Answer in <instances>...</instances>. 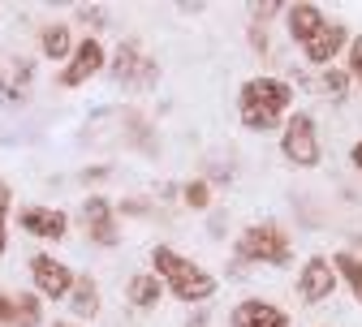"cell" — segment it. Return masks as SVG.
I'll use <instances>...</instances> for the list:
<instances>
[{
  "instance_id": "6da1fadb",
  "label": "cell",
  "mask_w": 362,
  "mask_h": 327,
  "mask_svg": "<svg viewBox=\"0 0 362 327\" xmlns=\"http://www.w3.org/2000/svg\"><path fill=\"white\" fill-rule=\"evenodd\" d=\"M293 112V82L285 78H272V73H259V78H246L242 90H238V117L250 133H272V129H285Z\"/></svg>"
},
{
  "instance_id": "7a4b0ae2",
  "label": "cell",
  "mask_w": 362,
  "mask_h": 327,
  "mask_svg": "<svg viewBox=\"0 0 362 327\" xmlns=\"http://www.w3.org/2000/svg\"><path fill=\"white\" fill-rule=\"evenodd\" d=\"M151 271L164 280V289L177 302H186V306H203L207 297H216V275L207 267H199L194 258L177 254L173 246H156L151 250Z\"/></svg>"
},
{
  "instance_id": "3957f363",
  "label": "cell",
  "mask_w": 362,
  "mask_h": 327,
  "mask_svg": "<svg viewBox=\"0 0 362 327\" xmlns=\"http://www.w3.org/2000/svg\"><path fill=\"white\" fill-rule=\"evenodd\" d=\"M238 263L255 267H289L293 263V237L276 220H259L238 232Z\"/></svg>"
},
{
  "instance_id": "277c9868",
  "label": "cell",
  "mask_w": 362,
  "mask_h": 327,
  "mask_svg": "<svg viewBox=\"0 0 362 327\" xmlns=\"http://www.w3.org/2000/svg\"><path fill=\"white\" fill-rule=\"evenodd\" d=\"M281 155L293 168H320L324 143H320V125H315L310 112H289V121L281 129Z\"/></svg>"
},
{
  "instance_id": "5b68a950",
  "label": "cell",
  "mask_w": 362,
  "mask_h": 327,
  "mask_svg": "<svg viewBox=\"0 0 362 327\" xmlns=\"http://www.w3.org/2000/svg\"><path fill=\"white\" fill-rule=\"evenodd\" d=\"M108 73H112V82H121V86H156V82H160V65L139 48V39H125V43H121L117 57L108 61Z\"/></svg>"
},
{
  "instance_id": "8992f818",
  "label": "cell",
  "mask_w": 362,
  "mask_h": 327,
  "mask_svg": "<svg viewBox=\"0 0 362 327\" xmlns=\"http://www.w3.org/2000/svg\"><path fill=\"white\" fill-rule=\"evenodd\" d=\"M337 285H341V275H337L332 258H324V254H310V258L302 263V271H298V297H302L306 306L332 302Z\"/></svg>"
},
{
  "instance_id": "52a82bcc",
  "label": "cell",
  "mask_w": 362,
  "mask_h": 327,
  "mask_svg": "<svg viewBox=\"0 0 362 327\" xmlns=\"http://www.w3.org/2000/svg\"><path fill=\"white\" fill-rule=\"evenodd\" d=\"M30 280H35V293H39L43 302H69L74 271H69V263H61L57 254H35V258H30Z\"/></svg>"
},
{
  "instance_id": "ba28073f",
  "label": "cell",
  "mask_w": 362,
  "mask_h": 327,
  "mask_svg": "<svg viewBox=\"0 0 362 327\" xmlns=\"http://www.w3.org/2000/svg\"><path fill=\"white\" fill-rule=\"evenodd\" d=\"M82 224H86V237L95 246H104V250L121 246V220H117L112 198H104V194L82 198Z\"/></svg>"
},
{
  "instance_id": "9c48e42d",
  "label": "cell",
  "mask_w": 362,
  "mask_h": 327,
  "mask_svg": "<svg viewBox=\"0 0 362 327\" xmlns=\"http://www.w3.org/2000/svg\"><path fill=\"white\" fill-rule=\"evenodd\" d=\"M100 69H108V52H104V43L95 35H86L74 48V57L65 61V69H61V86H82V82L95 78Z\"/></svg>"
},
{
  "instance_id": "30bf717a",
  "label": "cell",
  "mask_w": 362,
  "mask_h": 327,
  "mask_svg": "<svg viewBox=\"0 0 362 327\" xmlns=\"http://www.w3.org/2000/svg\"><path fill=\"white\" fill-rule=\"evenodd\" d=\"M349 26L345 22H337V18H328V26L315 35L306 48H302V57H306V65H315V69H332V61L349 48Z\"/></svg>"
},
{
  "instance_id": "8fae6325",
  "label": "cell",
  "mask_w": 362,
  "mask_h": 327,
  "mask_svg": "<svg viewBox=\"0 0 362 327\" xmlns=\"http://www.w3.org/2000/svg\"><path fill=\"white\" fill-rule=\"evenodd\" d=\"M18 224L26 237H39V242H61L69 237V215L61 207H22L18 211Z\"/></svg>"
},
{
  "instance_id": "7c38bea8",
  "label": "cell",
  "mask_w": 362,
  "mask_h": 327,
  "mask_svg": "<svg viewBox=\"0 0 362 327\" xmlns=\"http://www.w3.org/2000/svg\"><path fill=\"white\" fill-rule=\"evenodd\" d=\"M328 26V13L320 5H310V0H298V5H285V35L298 43V48H306V43L315 39Z\"/></svg>"
},
{
  "instance_id": "4fadbf2b",
  "label": "cell",
  "mask_w": 362,
  "mask_h": 327,
  "mask_svg": "<svg viewBox=\"0 0 362 327\" xmlns=\"http://www.w3.org/2000/svg\"><path fill=\"white\" fill-rule=\"evenodd\" d=\"M233 327H293V319L263 297H246L233 306Z\"/></svg>"
},
{
  "instance_id": "5bb4252c",
  "label": "cell",
  "mask_w": 362,
  "mask_h": 327,
  "mask_svg": "<svg viewBox=\"0 0 362 327\" xmlns=\"http://www.w3.org/2000/svg\"><path fill=\"white\" fill-rule=\"evenodd\" d=\"M164 297V280L156 271H139V275H129V285H125V302L134 310H156Z\"/></svg>"
},
{
  "instance_id": "9a60e30c",
  "label": "cell",
  "mask_w": 362,
  "mask_h": 327,
  "mask_svg": "<svg viewBox=\"0 0 362 327\" xmlns=\"http://www.w3.org/2000/svg\"><path fill=\"white\" fill-rule=\"evenodd\" d=\"M69 314L74 319H95L100 314V280L95 275H74V289H69Z\"/></svg>"
},
{
  "instance_id": "2e32d148",
  "label": "cell",
  "mask_w": 362,
  "mask_h": 327,
  "mask_svg": "<svg viewBox=\"0 0 362 327\" xmlns=\"http://www.w3.org/2000/svg\"><path fill=\"white\" fill-rule=\"evenodd\" d=\"M74 48H78V43L69 39V26L65 22H48V26L39 30V52L48 57V61H69Z\"/></svg>"
},
{
  "instance_id": "e0dca14e",
  "label": "cell",
  "mask_w": 362,
  "mask_h": 327,
  "mask_svg": "<svg viewBox=\"0 0 362 327\" xmlns=\"http://www.w3.org/2000/svg\"><path fill=\"white\" fill-rule=\"evenodd\" d=\"M39 323H43V297H39V293H18V297H9L5 327H39Z\"/></svg>"
},
{
  "instance_id": "ac0fdd59",
  "label": "cell",
  "mask_w": 362,
  "mask_h": 327,
  "mask_svg": "<svg viewBox=\"0 0 362 327\" xmlns=\"http://www.w3.org/2000/svg\"><path fill=\"white\" fill-rule=\"evenodd\" d=\"M332 267H337V275H341V285L354 293V302L362 306V254L337 250V254H332Z\"/></svg>"
},
{
  "instance_id": "d6986e66",
  "label": "cell",
  "mask_w": 362,
  "mask_h": 327,
  "mask_svg": "<svg viewBox=\"0 0 362 327\" xmlns=\"http://www.w3.org/2000/svg\"><path fill=\"white\" fill-rule=\"evenodd\" d=\"M349 86H354V78L345 73V65H332V69L320 73V90H324L332 104H345L349 100Z\"/></svg>"
},
{
  "instance_id": "ffe728a7",
  "label": "cell",
  "mask_w": 362,
  "mask_h": 327,
  "mask_svg": "<svg viewBox=\"0 0 362 327\" xmlns=\"http://www.w3.org/2000/svg\"><path fill=\"white\" fill-rule=\"evenodd\" d=\"M181 203H186L190 211H207L211 207V185L207 181H186L181 185Z\"/></svg>"
},
{
  "instance_id": "44dd1931",
  "label": "cell",
  "mask_w": 362,
  "mask_h": 327,
  "mask_svg": "<svg viewBox=\"0 0 362 327\" xmlns=\"http://www.w3.org/2000/svg\"><path fill=\"white\" fill-rule=\"evenodd\" d=\"M9 211H13V190H9V181L0 177V254L9 250Z\"/></svg>"
},
{
  "instance_id": "7402d4cb",
  "label": "cell",
  "mask_w": 362,
  "mask_h": 327,
  "mask_svg": "<svg viewBox=\"0 0 362 327\" xmlns=\"http://www.w3.org/2000/svg\"><path fill=\"white\" fill-rule=\"evenodd\" d=\"M345 73L362 86V35L349 39V48H345Z\"/></svg>"
},
{
  "instance_id": "603a6c76",
  "label": "cell",
  "mask_w": 362,
  "mask_h": 327,
  "mask_svg": "<svg viewBox=\"0 0 362 327\" xmlns=\"http://www.w3.org/2000/svg\"><path fill=\"white\" fill-rule=\"evenodd\" d=\"M78 18H82V22H90V30H108V26H112V13H108L104 5H82V9H78Z\"/></svg>"
},
{
  "instance_id": "cb8c5ba5",
  "label": "cell",
  "mask_w": 362,
  "mask_h": 327,
  "mask_svg": "<svg viewBox=\"0 0 362 327\" xmlns=\"http://www.w3.org/2000/svg\"><path fill=\"white\" fill-rule=\"evenodd\" d=\"M349 164H354V172H362V138L349 147Z\"/></svg>"
},
{
  "instance_id": "d4e9b609",
  "label": "cell",
  "mask_w": 362,
  "mask_h": 327,
  "mask_svg": "<svg viewBox=\"0 0 362 327\" xmlns=\"http://www.w3.org/2000/svg\"><path fill=\"white\" fill-rule=\"evenodd\" d=\"M186 327H207V310H194V314H190V323H186Z\"/></svg>"
},
{
  "instance_id": "484cf974",
  "label": "cell",
  "mask_w": 362,
  "mask_h": 327,
  "mask_svg": "<svg viewBox=\"0 0 362 327\" xmlns=\"http://www.w3.org/2000/svg\"><path fill=\"white\" fill-rule=\"evenodd\" d=\"M5 314H9V297L0 293V327H5Z\"/></svg>"
},
{
  "instance_id": "4316f807",
  "label": "cell",
  "mask_w": 362,
  "mask_h": 327,
  "mask_svg": "<svg viewBox=\"0 0 362 327\" xmlns=\"http://www.w3.org/2000/svg\"><path fill=\"white\" fill-rule=\"evenodd\" d=\"M349 250H354V254H362V237H358V242H354V246H349Z\"/></svg>"
},
{
  "instance_id": "83f0119b",
  "label": "cell",
  "mask_w": 362,
  "mask_h": 327,
  "mask_svg": "<svg viewBox=\"0 0 362 327\" xmlns=\"http://www.w3.org/2000/svg\"><path fill=\"white\" fill-rule=\"evenodd\" d=\"M52 327H78V323H52Z\"/></svg>"
}]
</instances>
